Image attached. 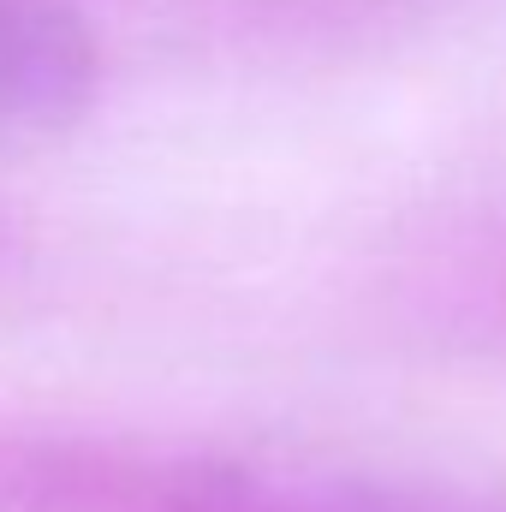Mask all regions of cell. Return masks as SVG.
Returning a JSON list of instances; mask_svg holds the SVG:
<instances>
[{
    "label": "cell",
    "instance_id": "6da1fadb",
    "mask_svg": "<svg viewBox=\"0 0 506 512\" xmlns=\"http://www.w3.org/2000/svg\"><path fill=\"white\" fill-rule=\"evenodd\" d=\"M0 512H465L364 477L0 417Z\"/></svg>",
    "mask_w": 506,
    "mask_h": 512
},
{
    "label": "cell",
    "instance_id": "7a4b0ae2",
    "mask_svg": "<svg viewBox=\"0 0 506 512\" xmlns=\"http://www.w3.org/2000/svg\"><path fill=\"white\" fill-rule=\"evenodd\" d=\"M387 298L393 316H405L429 340L506 352V221H465L429 233L399 256Z\"/></svg>",
    "mask_w": 506,
    "mask_h": 512
},
{
    "label": "cell",
    "instance_id": "3957f363",
    "mask_svg": "<svg viewBox=\"0 0 506 512\" xmlns=\"http://www.w3.org/2000/svg\"><path fill=\"white\" fill-rule=\"evenodd\" d=\"M96 90V48L84 24L48 0H0V120L54 126Z\"/></svg>",
    "mask_w": 506,
    "mask_h": 512
}]
</instances>
